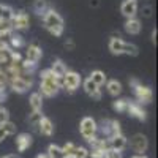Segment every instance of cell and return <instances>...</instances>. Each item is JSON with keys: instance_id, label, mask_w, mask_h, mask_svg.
Here are the masks:
<instances>
[{"instance_id": "60d3db41", "label": "cell", "mask_w": 158, "mask_h": 158, "mask_svg": "<svg viewBox=\"0 0 158 158\" xmlns=\"http://www.w3.org/2000/svg\"><path fill=\"white\" fill-rule=\"evenodd\" d=\"M131 158H147V155L142 153V155H135V156H131Z\"/></svg>"}, {"instance_id": "52a82bcc", "label": "cell", "mask_w": 158, "mask_h": 158, "mask_svg": "<svg viewBox=\"0 0 158 158\" xmlns=\"http://www.w3.org/2000/svg\"><path fill=\"white\" fill-rule=\"evenodd\" d=\"M79 131H81V136L89 142L90 139H94L98 135V123L95 122V118L92 117H84L79 125Z\"/></svg>"}, {"instance_id": "e0dca14e", "label": "cell", "mask_w": 158, "mask_h": 158, "mask_svg": "<svg viewBox=\"0 0 158 158\" xmlns=\"http://www.w3.org/2000/svg\"><path fill=\"white\" fill-rule=\"evenodd\" d=\"M127 144H128V139L120 133V135H117V136H114V138L109 139V149H114V150L122 152V150L127 147Z\"/></svg>"}, {"instance_id": "836d02e7", "label": "cell", "mask_w": 158, "mask_h": 158, "mask_svg": "<svg viewBox=\"0 0 158 158\" xmlns=\"http://www.w3.org/2000/svg\"><path fill=\"white\" fill-rule=\"evenodd\" d=\"M106 156L108 158H122V152L114 150V149H108L106 150Z\"/></svg>"}, {"instance_id": "e575fe53", "label": "cell", "mask_w": 158, "mask_h": 158, "mask_svg": "<svg viewBox=\"0 0 158 158\" xmlns=\"http://www.w3.org/2000/svg\"><path fill=\"white\" fill-rule=\"evenodd\" d=\"M152 13H153V8H152L150 5L142 6V16H144V18H150V16H152Z\"/></svg>"}, {"instance_id": "6da1fadb", "label": "cell", "mask_w": 158, "mask_h": 158, "mask_svg": "<svg viewBox=\"0 0 158 158\" xmlns=\"http://www.w3.org/2000/svg\"><path fill=\"white\" fill-rule=\"evenodd\" d=\"M60 90V79L51 71V68L41 71V82H40V95L41 97H54Z\"/></svg>"}, {"instance_id": "d6a6232c", "label": "cell", "mask_w": 158, "mask_h": 158, "mask_svg": "<svg viewBox=\"0 0 158 158\" xmlns=\"http://www.w3.org/2000/svg\"><path fill=\"white\" fill-rule=\"evenodd\" d=\"M89 158H108L106 150H89Z\"/></svg>"}, {"instance_id": "30bf717a", "label": "cell", "mask_w": 158, "mask_h": 158, "mask_svg": "<svg viewBox=\"0 0 158 158\" xmlns=\"http://www.w3.org/2000/svg\"><path fill=\"white\" fill-rule=\"evenodd\" d=\"M130 147L133 149V152H136V155H142L146 153L147 147H149V139L146 135L142 133H136L133 138L130 139Z\"/></svg>"}, {"instance_id": "8992f818", "label": "cell", "mask_w": 158, "mask_h": 158, "mask_svg": "<svg viewBox=\"0 0 158 158\" xmlns=\"http://www.w3.org/2000/svg\"><path fill=\"white\" fill-rule=\"evenodd\" d=\"M101 131V138H104L108 142L111 138L120 135V123H118L117 120H114V118H106V120H103L101 125H98V133Z\"/></svg>"}, {"instance_id": "8d00e7d4", "label": "cell", "mask_w": 158, "mask_h": 158, "mask_svg": "<svg viewBox=\"0 0 158 158\" xmlns=\"http://www.w3.org/2000/svg\"><path fill=\"white\" fill-rule=\"evenodd\" d=\"M152 43H153V44L156 43V29L152 30Z\"/></svg>"}, {"instance_id": "3957f363", "label": "cell", "mask_w": 158, "mask_h": 158, "mask_svg": "<svg viewBox=\"0 0 158 158\" xmlns=\"http://www.w3.org/2000/svg\"><path fill=\"white\" fill-rule=\"evenodd\" d=\"M109 51H111V54H114V56L127 54V56H133V57H136V56L139 54L138 46L131 44V43H125L123 40H120V38H114V36L109 40Z\"/></svg>"}, {"instance_id": "5b68a950", "label": "cell", "mask_w": 158, "mask_h": 158, "mask_svg": "<svg viewBox=\"0 0 158 158\" xmlns=\"http://www.w3.org/2000/svg\"><path fill=\"white\" fill-rule=\"evenodd\" d=\"M15 92H18V94H25L33 84V79H32V74H19L16 77H11L8 79V82H6Z\"/></svg>"}, {"instance_id": "8fae6325", "label": "cell", "mask_w": 158, "mask_h": 158, "mask_svg": "<svg viewBox=\"0 0 158 158\" xmlns=\"http://www.w3.org/2000/svg\"><path fill=\"white\" fill-rule=\"evenodd\" d=\"M43 57V51L36 43H30L25 49V60H29L32 63H38L40 59Z\"/></svg>"}, {"instance_id": "4316f807", "label": "cell", "mask_w": 158, "mask_h": 158, "mask_svg": "<svg viewBox=\"0 0 158 158\" xmlns=\"http://www.w3.org/2000/svg\"><path fill=\"white\" fill-rule=\"evenodd\" d=\"M46 155H48L49 158H65L62 147L56 146V144H49V147H48V153H46Z\"/></svg>"}, {"instance_id": "ab89813d", "label": "cell", "mask_w": 158, "mask_h": 158, "mask_svg": "<svg viewBox=\"0 0 158 158\" xmlns=\"http://www.w3.org/2000/svg\"><path fill=\"white\" fill-rule=\"evenodd\" d=\"M2 158H19L16 153H8V155H3Z\"/></svg>"}, {"instance_id": "277c9868", "label": "cell", "mask_w": 158, "mask_h": 158, "mask_svg": "<svg viewBox=\"0 0 158 158\" xmlns=\"http://www.w3.org/2000/svg\"><path fill=\"white\" fill-rule=\"evenodd\" d=\"M130 84L133 85V92H135V97H136V103L139 104H149L152 103V98H153V92L150 87L147 85H142L138 79H131Z\"/></svg>"}, {"instance_id": "d590c367", "label": "cell", "mask_w": 158, "mask_h": 158, "mask_svg": "<svg viewBox=\"0 0 158 158\" xmlns=\"http://www.w3.org/2000/svg\"><path fill=\"white\" fill-rule=\"evenodd\" d=\"M65 48H67L68 51H73L74 49V41L73 40H67V41H65Z\"/></svg>"}, {"instance_id": "5bb4252c", "label": "cell", "mask_w": 158, "mask_h": 158, "mask_svg": "<svg viewBox=\"0 0 158 158\" xmlns=\"http://www.w3.org/2000/svg\"><path fill=\"white\" fill-rule=\"evenodd\" d=\"M16 149H18V152H25L30 146H32V142H33V138H32V135H29V133H19L18 136H16Z\"/></svg>"}, {"instance_id": "484cf974", "label": "cell", "mask_w": 158, "mask_h": 158, "mask_svg": "<svg viewBox=\"0 0 158 158\" xmlns=\"http://www.w3.org/2000/svg\"><path fill=\"white\" fill-rule=\"evenodd\" d=\"M49 8L51 6L48 3V0H35V2H33V10H35L36 15H40V16H43Z\"/></svg>"}, {"instance_id": "7c38bea8", "label": "cell", "mask_w": 158, "mask_h": 158, "mask_svg": "<svg viewBox=\"0 0 158 158\" xmlns=\"http://www.w3.org/2000/svg\"><path fill=\"white\" fill-rule=\"evenodd\" d=\"M127 112H128L131 117L139 118V120H146V118H147V112H146V109L142 108V104H139V103H136V101H128Z\"/></svg>"}, {"instance_id": "b9f144b4", "label": "cell", "mask_w": 158, "mask_h": 158, "mask_svg": "<svg viewBox=\"0 0 158 158\" xmlns=\"http://www.w3.org/2000/svg\"><path fill=\"white\" fill-rule=\"evenodd\" d=\"M36 158H49L46 153H40V155H36Z\"/></svg>"}, {"instance_id": "7a4b0ae2", "label": "cell", "mask_w": 158, "mask_h": 158, "mask_svg": "<svg viewBox=\"0 0 158 158\" xmlns=\"http://www.w3.org/2000/svg\"><path fill=\"white\" fill-rule=\"evenodd\" d=\"M43 18V24H44V29L54 36H60L63 33V19L62 16L56 10L49 8L44 15L41 16Z\"/></svg>"}, {"instance_id": "9a60e30c", "label": "cell", "mask_w": 158, "mask_h": 158, "mask_svg": "<svg viewBox=\"0 0 158 158\" xmlns=\"http://www.w3.org/2000/svg\"><path fill=\"white\" fill-rule=\"evenodd\" d=\"M82 85H84V90H85V94L89 95V97H92L94 100H100L101 98V90H100V87L92 81L90 77H87L85 81L82 82Z\"/></svg>"}, {"instance_id": "7402d4cb", "label": "cell", "mask_w": 158, "mask_h": 158, "mask_svg": "<svg viewBox=\"0 0 158 158\" xmlns=\"http://www.w3.org/2000/svg\"><path fill=\"white\" fill-rule=\"evenodd\" d=\"M6 44H8L10 49L18 51V49H21V48L25 46V41H24V38H22V36H19V35H16V33H13L11 38L6 41Z\"/></svg>"}, {"instance_id": "74e56055", "label": "cell", "mask_w": 158, "mask_h": 158, "mask_svg": "<svg viewBox=\"0 0 158 158\" xmlns=\"http://www.w3.org/2000/svg\"><path fill=\"white\" fill-rule=\"evenodd\" d=\"M5 98H6V95H5V90H3V89H0V103H2Z\"/></svg>"}, {"instance_id": "d4e9b609", "label": "cell", "mask_w": 158, "mask_h": 158, "mask_svg": "<svg viewBox=\"0 0 158 158\" xmlns=\"http://www.w3.org/2000/svg\"><path fill=\"white\" fill-rule=\"evenodd\" d=\"M89 77H90L92 81H94V82H95V84H97L98 87L104 85V84H106V81H108V79H106V74H104L103 71H100V70H95V71H92Z\"/></svg>"}, {"instance_id": "ffe728a7", "label": "cell", "mask_w": 158, "mask_h": 158, "mask_svg": "<svg viewBox=\"0 0 158 158\" xmlns=\"http://www.w3.org/2000/svg\"><path fill=\"white\" fill-rule=\"evenodd\" d=\"M29 104H30V108L33 112H40L43 108V97L40 95V92H35V94L30 95L29 98Z\"/></svg>"}, {"instance_id": "cb8c5ba5", "label": "cell", "mask_w": 158, "mask_h": 158, "mask_svg": "<svg viewBox=\"0 0 158 158\" xmlns=\"http://www.w3.org/2000/svg\"><path fill=\"white\" fill-rule=\"evenodd\" d=\"M51 71L52 73H54L59 79L65 74V73H67L68 70H67V67H65V63L60 60V59H56L54 62H52V67H51Z\"/></svg>"}, {"instance_id": "d6986e66", "label": "cell", "mask_w": 158, "mask_h": 158, "mask_svg": "<svg viewBox=\"0 0 158 158\" xmlns=\"http://www.w3.org/2000/svg\"><path fill=\"white\" fill-rule=\"evenodd\" d=\"M16 133V125L13 122H5L0 125V142H3L8 136Z\"/></svg>"}, {"instance_id": "2e32d148", "label": "cell", "mask_w": 158, "mask_h": 158, "mask_svg": "<svg viewBox=\"0 0 158 158\" xmlns=\"http://www.w3.org/2000/svg\"><path fill=\"white\" fill-rule=\"evenodd\" d=\"M36 130H38V133L43 135V136H52V133H54V123H52L48 117H41Z\"/></svg>"}, {"instance_id": "f1b7e54d", "label": "cell", "mask_w": 158, "mask_h": 158, "mask_svg": "<svg viewBox=\"0 0 158 158\" xmlns=\"http://www.w3.org/2000/svg\"><path fill=\"white\" fill-rule=\"evenodd\" d=\"M76 144H73V142H67L65 146L62 147V150H63V155H65V158H73V155H74V152H76Z\"/></svg>"}, {"instance_id": "ac0fdd59", "label": "cell", "mask_w": 158, "mask_h": 158, "mask_svg": "<svg viewBox=\"0 0 158 158\" xmlns=\"http://www.w3.org/2000/svg\"><path fill=\"white\" fill-rule=\"evenodd\" d=\"M142 29V25H141V21L136 19V18H130L127 19L125 22V32L130 33V35H138Z\"/></svg>"}, {"instance_id": "4dcf8cb0", "label": "cell", "mask_w": 158, "mask_h": 158, "mask_svg": "<svg viewBox=\"0 0 158 158\" xmlns=\"http://www.w3.org/2000/svg\"><path fill=\"white\" fill-rule=\"evenodd\" d=\"M73 158H89V149L85 147H76V152L73 155Z\"/></svg>"}, {"instance_id": "1f68e13d", "label": "cell", "mask_w": 158, "mask_h": 158, "mask_svg": "<svg viewBox=\"0 0 158 158\" xmlns=\"http://www.w3.org/2000/svg\"><path fill=\"white\" fill-rule=\"evenodd\" d=\"M5 122H10V112L6 108L0 106V125L5 123Z\"/></svg>"}, {"instance_id": "4fadbf2b", "label": "cell", "mask_w": 158, "mask_h": 158, "mask_svg": "<svg viewBox=\"0 0 158 158\" xmlns=\"http://www.w3.org/2000/svg\"><path fill=\"white\" fill-rule=\"evenodd\" d=\"M120 11L127 19L135 18L138 13V0H123L120 5Z\"/></svg>"}, {"instance_id": "ba28073f", "label": "cell", "mask_w": 158, "mask_h": 158, "mask_svg": "<svg viewBox=\"0 0 158 158\" xmlns=\"http://www.w3.org/2000/svg\"><path fill=\"white\" fill-rule=\"evenodd\" d=\"M81 82H82V79L76 71H67L60 77V89H65L67 92L73 94V92L79 87Z\"/></svg>"}, {"instance_id": "9c48e42d", "label": "cell", "mask_w": 158, "mask_h": 158, "mask_svg": "<svg viewBox=\"0 0 158 158\" xmlns=\"http://www.w3.org/2000/svg\"><path fill=\"white\" fill-rule=\"evenodd\" d=\"M8 25L13 29V32H16V30H27L30 27V18H29V15L25 11L13 13V16H11Z\"/></svg>"}, {"instance_id": "f35d334b", "label": "cell", "mask_w": 158, "mask_h": 158, "mask_svg": "<svg viewBox=\"0 0 158 158\" xmlns=\"http://www.w3.org/2000/svg\"><path fill=\"white\" fill-rule=\"evenodd\" d=\"M100 5V0H90V6H94V8H97Z\"/></svg>"}, {"instance_id": "f546056e", "label": "cell", "mask_w": 158, "mask_h": 158, "mask_svg": "<svg viewBox=\"0 0 158 158\" xmlns=\"http://www.w3.org/2000/svg\"><path fill=\"white\" fill-rule=\"evenodd\" d=\"M41 114H40V112H33L32 111V114L29 115V118H27V120H29V123L33 127V128H36L38 127V123H40V120H41Z\"/></svg>"}, {"instance_id": "44dd1931", "label": "cell", "mask_w": 158, "mask_h": 158, "mask_svg": "<svg viewBox=\"0 0 158 158\" xmlns=\"http://www.w3.org/2000/svg\"><path fill=\"white\" fill-rule=\"evenodd\" d=\"M13 13H15V11H13L11 6L0 3V27L10 22V19H11V16H13Z\"/></svg>"}, {"instance_id": "603a6c76", "label": "cell", "mask_w": 158, "mask_h": 158, "mask_svg": "<svg viewBox=\"0 0 158 158\" xmlns=\"http://www.w3.org/2000/svg\"><path fill=\"white\" fill-rule=\"evenodd\" d=\"M106 89L109 92V95L117 97L122 94V84L117 81V79H111V81H106Z\"/></svg>"}, {"instance_id": "83f0119b", "label": "cell", "mask_w": 158, "mask_h": 158, "mask_svg": "<svg viewBox=\"0 0 158 158\" xmlns=\"http://www.w3.org/2000/svg\"><path fill=\"white\" fill-rule=\"evenodd\" d=\"M112 108H114V111L120 112V114H127L128 100H125V98H122V100H115V101L112 103Z\"/></svg>"}]
</instances>
